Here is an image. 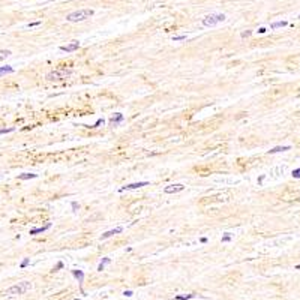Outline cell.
Returning <instances> with one entry per match:
<instances>
[{
	"mask_svg": "<svg viewBox=\"0 0 300 300\" xmlns=\"http://www.w3.org/2000/svg\"><path fill=\"white\" fill-rule=\"evenodd\" d=\"M72 209H74V212H77V210L80 209V206H78V204H77V203L74 201V203H72Z\"/></svg>",
	"mask_w": 300,
	"mask_h": 300,
	"instance_id": "cell-26",
	"label": "cell"
},
{
	"mask_svg": "<svg viewBox=\"0 0 300 300\" xmlns=\"http://www.w3.org/2000/svg\"><path fill=\"white\" fill-rule=\"evenodd\" d=\"M78 48H80V42H78V41H72L69 45L60 47V50H62V51H66V53H72V51H75V50H78Z\"/></svg>",
	"mask_w": 300,
	"mask_h": 300,
	"instance_id": "cell-6",
	"label": "cell"
},
{
	"mask_svg": "<svg viewBox=\"0 0 300 300\" xmlns=\"http://www.w3.org/2000/svg\"><path fill=\"white\" fill-rule=\"evenodd\" d=\"M71 74H72L71 69H56V71L48 72L45 78H47L48 81H62V80L68 78Z\"/></svg>",
	"mask_w": 300,
	"mask_h": 300,
	"instance_id": "cell-4",
	"label": "cell"
},
{
	"mask_svg": "<svg viewBox=\"0 0 300 300\" xmlns=\"http://www.w3.org/2000/svg\"><path fill=\"white\" fill-rule=\"evenodd\" d=\"M18 177H20L21 180H29V179H36L38 176H36V174H29V173H24V174H20Z\"/></svg>",
	"mask_w": 300,
	"mask_h": 300,
	"instance_id": "cell-15",
	"label": "cell"
},
{
	"mask_svg": "<svg viewBox=\"0 0 300 300\" xmlns=\"http://www.w3.org/2000/svg\"><path fill=\"white\" fill-rule=\"evenodd\" d=\"M9 56H11V51H9V50H0V62L5 60V59L9 57Z\"/></svg>",
	"mask_w": 300,
	"mask_h": 300,
	"instance_id": "cell-18",
	"label": "cell"
},
{
	"mask_svg": "<svg viewBox=\"0 0 300 300\" xmlns=\"http://www.w3.org/2000/svg\"><path fill=\"white\" fill-rule=\"evenodd\" d=\"M185 189V186L182 183H176V185H168L164 188V192L165 194H177V192H182Z\"/></svg>",
	"mask_w": 300,
	"mask_h": 300,
	"instance_id": "cell-5",
	"label": "cell"
},
{
	"mask_svg": "<svg viewBox=\"0 0 300 300\" xmlns=\"http://www.w3.org/2000/svg\"><path fill=\"white\" fill-rule=\"evenodd\" d=\"M207 242V237H201V243H206Z\"/></svg>",
	"mask_w": 300,
	"mask_h": 300,
	"instance_id": "cell-32",
	"label": "cell"
},
{
	"mask_svg": "<svg viewBox=\"0 0 300 300\" xmlns=\"http://www.w3.org/2000/svg\"><path fill=\"white\" fill-rule=\"evenodd\" d=\"M225 15L224 14H210V15H206L203 20H201V24L204 27H215L218 26L219 23H224L225 21Z\"/></svg>",
	"mask_w": 300,
	"mask_h": 300,
	"instance_id": "cell-3",
	"label": "cell"
},
{
	"mask_svg": "<svg viewBox=\"0 0 300 300\" xmlns=\"http://www.w3.org/2000/svg\"><path fill=\"white\" fill-rule=\"evenodd\" d=\"M290 149H291L290 146H278V147H275V149L269 150V155H273V153H279V152H287V150H290Z\"/></svg>",
	"mask_w": 300,
	"mask_h": 300,
	"instance_id": "cell-10",
	"label": "cell"
},
{
	"mask_svg": "<svg viewBox=\"0 0 300 300\" xmlns=\"http://www.w3.org/2000/svg\"><path fill=\"white\" fill-rule=\"evenodd\" d=\"M48 228H51V224L48 222V224H45L44 227H39V228H33V230H30V234L32 236H36V234H41L44 231H47Z\"/></svg>",
	"mask_w": 300,
	"mask_h": 300,
	"instance_id": "cell-9",
	"label": "cell"
},
{
	"mask_svg": "<svg viewBox=\"0 0 300 300\" xmlns=\"http://www.w3.org/2000/svg\"><path fill=\"white\" fill-rule=\"evenodd\" d=\"M288 23L287 21H276V23H273L272 24V29H279V27H285Z\"/></svg>",
	"mask_w": 300,
	"mask_h": 300,
	"instance_id": "cell-17",
	"label": "cell"
},
{
	"mask_svg": "<svg viewBox=\"0 0 300 300\" xmlns=\"http://www.w3.org/2000/svg\"><path fill=\"white\" fill-rule=\"evenodd\" d=\"M293 177H294V179H300V168H297V170L293 171Z\"/></svg>",
	"mask_w": 300,
	"mask_h": 300,
	"instance_id": "cell-23",
	"label": "cell"
},
{
	"mask_svg": "<svg viewBox=\"0 0 300 300\" xmlns=\"http://www.w3.org/2000/svg\"><path fill=\"white\" fill-rule=\"evenodd\" d=\"M110 263H111V258H104V260L99 263V266H98V272H102V270L105 269V266L110 264Z\"/></svg>",
	"mask_w": 300,
	"mask_h": 300,
	"instance_id": "cell-13",
	"label": "cell"
},
{
	"mask_svg": "<svg viewBox=\"0 0 300 300\" xmlns=\"http://www.w3.org/2000/svg\"><path fill=\"white\" fill-rule=\"evenodd\" d=\"M264 179H266V176H264V174H263V176H260V177H258V183H260V185H261V183H263V180H264Z\"/></svg>",
	"mask_w": 300,
	"mask_h": 300,
	"instance_id": "cell-29",
	"label": "cell"
},
{
	"mask_svg": "<svg viewBox=\"0 0 300 300\" xmlns=\"http://www.w3.org/2000/svg\"><path fill=\"white\" fill-rule=\"evenodd\" d=\"M93 14H95V11H93V9H80V11L71 12V14L66 17V21H69V23L84 21V20H87V18H90Z\"/></svg>",
	"mask_w": 300,
	"mask_h": 300,
	"instance_id": "cell-2",
	"label": "cell"
},
{
	"mask_svg": "<svg viewBox=\"0 0 300 300\" xmlns=\"http://www.w3.org/2000/svg\"><path fill=\"white\" fill-rule=\"evenodd\" d=\"M192 297H195L194 293H191V294H180V296H176L174 300H189V299H192Z\"/></svg>",
	"mask_w": 300,
	"mask_h": 300,
	"instance_id": "cell-14",
	"label": "cell"
},
{
	"mask_svg": "<svg viewBox=\"0 0 300 300\" xmlns=\"http://www.w3.org/2000/svg\"><path fill=\"white\" fill-rule=\"evenodd\" d=\"M11 72H14V68L12 66H3V68H0V77L3 74H11Z\"/></svg>",
	"mask_w": 300,
	"mask_h": 300,
	"instance_id": "cell-16",
	"label": "cell"
},
{
	"mask_svg": "<svg viewBox=\"0 0 300 300\" xmlns=\"http://www.w3.org/2000/svg\"><path fill=\"white\" fill-rule=\"evenodd\" d=\"M39 24H41V21H35V23H30L29 27H35V26H39Z\"/></svg>",
	"mask_w": 300,
	"mask_h": 300,
	"instance_id": "cell-28",
	"label": "cell"
},
{
	"mask_svg": "<svg viewBox=\"0 0 300 300\" xmlns=\"http://www.w3.org/2000/svg\"><path fill=\"white\" fill-rule=\"evenodd\" d=\"M149 182H138V183H131V185H126L123 186L120 191H132V189H138V188H143V186H147Z\"/></svg>",
	"mask_w": 300,
	"mask_h": 300,
	"instance_id": "cell-7",
	"label": "cell"
},
{
	"mask_svg": "<svg viewBox=\"0 0 300 300\" xmlns=\"http://www.w3.org/2000/svg\"><path fill=\"white\" fill-rule=\"evenodd\" d=\"M72 275L78 279V282H80V285L83 284V279H84V273L81 272V270H72Z\"/></svg>",
	"mask_w": 300,
	"mask_h": 300,
	"instance_id": "cell-12",
	"label": "cell"
},
{
	"mask_svg": "<svg viewBox=\"0 0 300 300\" xmlns=\"http://www.w3.org/2000/svg\"><path fill=\"white\" fill-rule=\"evenodd\" d=\"M9 132H14V128H8V129H0V135H2V134H9Z\"/></svg>",
	"mask_w": 300,
	"mask_h": 300,
	"instance_id": "cell-22",
	"label": "cell"
},
{
	"mask_svg": "<svg viewBox=\"0 0 300 300\" xmlns=\"http://www.w3.org/2000/svg\"><path fill=\"white\" fill-rule=\"evenodd\" d=\"M122 120H123V114H120V113H117L116 116H113V117L110 119V123L116 126V125H119V123H120Z\"/></svg>",
	"mask_w": 300,
	"mask_h": 300,
	"instance_id": "cell-11",
	"label": "cell"
},
{
	"mask_svg": "<svg viewBox=\"0 0 300 300\" xmlns=\"http://www.w3.org/2000/svg\"><path fill=\"white\" fill-rule=\"evenodd\" d=\"M248 36H251V30H246L242 33V38H248Z\"/></svg>",
	"mask_w": 300,
	"mask_h": 300,
	"instance_id": "cell-24",
	"label": "cell"
},
{
	"mask_svg": "<svg viewBox=\"0 0 300 300\" xmlns=\"http://www.w3.org/2000/svg\"><path fill=\"white\" fill-rule=\"evenodd\" d=\"M186 39V35H179V36H173V41L177 42V41H185Z\"/></svg>",
	"mask_w": 300,
	"mask_h": 300,
	"instance_id": "cell-19",
	"label": "cell"
},
{
	"mask_svg": "<svg viewBox=\"0 0 300 300\" xmlns=\"http://www.w3.org/2000/svg\"><path fill=\"white\" fill-rule=\"evenodd\" d=\"M296 269H297V270H300V264H297V266H296Z\"/></svg>",
	"mask_w": 300,
	"mask_h": 300,
	"instance_id": "cell-33",
	"label": "cell"
},
{
	"mask_svg": "<svg viewBox=\"0 0 300 300\" xmlns=\"http://www.w3.org/2000/svg\"><path fill=\"white\" fill-rule=\"evenodd\" d=\"M30 288H32V284L27 282V281H23V282H18V284L9 287L5 291V294L6 296H21V294H26Z\"/></svg>",
	"mask_w": 300,
	"mask_h": 300,
	"instance_id": "cell-1",
	"label": "cell"
},
{
	"mask_svg": "<svg viewBox=\"0 0 300 300\" xmlns=\"http://www.w3.org/2000/svg\"><path fill=\"white\" fill-rule=\"evenodd\" d=\"M258 32H260V33H266V32H267V29H266V27H261Z\"/></svg>",
	"mask_w": 300,
	"mask_h": 300,
	"instance_id": "cell-31",
	"label": "cell"
},
{
	"mask_svg": "<svg viewBox=\"0 0 300 300\" xmlns=\"http://www.w3.org/2000/svg\"><path fill=\"white\" fill-rule=\"evenodd\" d=\"M101 125H104V119H98V120H96V123H95L92 128H99Z\"/></svg>",
	"mask_w": 300,
	"mask_h": 300,
	"instance_id": "cell-20",
	"label": "cell"
},
{
	"mask_svg": "<svg viewBox=\"0 0 300 300\" xmlns=\"http://www.w3.org/2000/svg\"><path fill=\"white\" fill-rule=\"evenodd\" d=\"M27 264H29V258H26L23 263H21V269H24V267H27Z\"/></svg>",
	"mask_w": 300,
	"mask_h": 300,
	"instance_id": "cell-25",
	"label": "cell"
},
{
	"mask_svg": "<svg viewBox=\"0 0 300 300\" xmlns=\"http://www.w3.org/2000/svg\"><path fill=\"white\" fill-rule=\"evenodd\" d=\"M122 231H123V228H122V227H117V228H114V230H110V231L104 233V234L101 236V239H108V237H111V236H114V234H119V233H122Z\"/></svg>",
	"mask_w": 300,
	"mask_h": 300,
	"instance_id": "cell-8",
	"label": "cell"
},
{
	"mask_svg": "<svg viewBox=\"0 0 300 300\" xmlns=\"http://www.w3.org/2000/svg\"><path fill=\"white\" fill-rule=\"evenodd\" d=\"M123 294H125V296H126V297H131V296H132V294H134V293H132V291H129V290H128V291H125V293H123Z\"/></svg>",
	"mask_w": 300,
	"mask_h": 300,
	"instance_id": "cell-30",
	"label": "cell"
},
{
	"mask_svg": "<svg viewBox=\"0 0 300 300\" xmlns=\"http://www.w3.org/2000/svg\"><path fill=\"white\" fill-rule=\"evenodd\" d=\"M62 267H63V263H62V261H59V263H57V266H56V269H54V272H56V270H59V269H62Z\"/></svg>",
	"mask_w": 300,
	"mask_h": 300,
	"instance_id": "cell-27",
	"label": "cell"
},
{
	"mask_svg": "<svg viewBox=\"0 0 300 300\" xmlns=\"http://www.w3.org/2000/svg\"><path fill=\"white\" fill-rule=\"evenodd\" d=\"M299 20H300V15H299Z\"/></svg>",
	"mask_w": 300,
	"mask_h": 300,
	"instance_id": "cell-34",
	"label": "cell"
},
{
	"mask_svg": "<svg viewBox=\"0 0 300 300\" xmlns=\"http://www.w3.org/2000/svg\"><path fill=\"white\" fill-rule=\"evenodd\" d=\"M230 240H231V234H230V233H227V234L222 237V242H224V243H227V242H230Z\"/></svg>",
	"mask_w": 300,
	"mask_h": 300,
	"instance_id": "cell-21",
	"label": "cell"
}]
</instances>
